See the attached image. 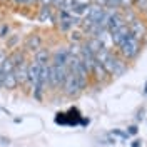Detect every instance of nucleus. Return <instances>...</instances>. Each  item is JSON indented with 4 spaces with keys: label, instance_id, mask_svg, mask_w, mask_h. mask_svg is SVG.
<instances>
[{
    "label": "nucleus",
    "instance_id": "obj_1",
    "mask_svg": "<svg viewBox=\"0 0 147 147\" xmlns=\"http://www.w3.org/2000/svg\"><path fill=\"white\" fill-rule=\"evenodd\" d=\"M102 65H104V69L107 70V74H109V75H115V77L122 75V74L127 70V65H125V62H122L120 59H117V57L112 54V52L107 55V59L102 62Z\"/></svg>",
    "mask_w": 147,
    "mask_h": 147
},
{
    "label": "nucleus",
    "instance_id": "obj_2",
    "mask_svg": "<svg viewBox=\"0 0 147 147\" xmlns=\"http://www.w3.org/2000/svg\"><path fill=\"white\" fill-rule=\"evenodd\" d=\"M139 50H140V42L137 38H134L132 35H129L127 40L119 47V52L122 54L124 59H134L139 54Z\"/></svg>",
    "mask_w": 147,
    "mask_h": 147
},
{
    "label": "nucleus",
    "instance_id": "obj_3",
    "mask_svg": "<svg viewBox=\"0 0 147 147\" xmlns=\"http://www.w3.org/2000/svg\"><path fill=\"white\" fill-rule=\"evenodd\" d=\"M64 92L69 95V97H74V95H77V94L80 92V87H79V82H77V77H75L72 72H69L67 77H65Z\"/></svg>",
    "mask_w": 147,
    "mask_h": 147
},
{
    "label": "nucleus",
    "instance_id": "obj_4",
    "mask_svg": "<svg viewBox=\"0 0 147 147\" xmlns=\"http://www.w3.org/2000/svg\"><path fill=\"white\" fill-rule=\"evenodd\" d=\"M110 35H112V42H114V45L120 47L125 40H127V37L130 35V28H129V24H124L122 27H119L117 30H114V32H110Z\"/></svg>",
    "mask_w": 147,
    "mask_h": 147
},
{
    "label": "nucleus",
    "instance_id": "obj_5",
    "mask_svg": "<svg viewBox=\"0 0 147 147\" xmlns=\"http://www.w3.org/2000/svg\"><path fill=\"white\" fill-rule=\"evenodd\" d=\"M79 57H80V60H82V64L85 65V69L89 70V72H92V69H94V65H95V55L90 52V49L84 44L82 47H80V54H79Z\"/></svg>",
    "mask_w": 147,
    "mask_h": 147
},
{
    "label": "nucleus",
    "instance_id": "obj_6",
    "mask_svg": "<svg viewBox=\"0 0 147 147\" xmlns=\"http://www.w3.org/2000/svg\"><path fill=\"white\" fill-rule=\"evenodd\" d=\"M129 28H130V35L134 37V38H137L139 42H140V38H144L146 37V34H147V28H146V25L140 22V20H134V22H130L129 24Z\"/></svg>",
    "mask_w": 147,
    "mask_h": 147
},
{
    "label": "nucleus",
    "instance_id": "obj_7",
    "mask_svg": "<svg viewBox=\"0 0 147 147\" xmlns=\"http://www.w3.org/2000/svg\"><path fill=\"white\" fill-rule=\"evenodd\" d=\"M40 70H42V65L37 64L35 60L28 64V80L32 84V87H35L38 84V79H40Z\"/></svg>",
    "mask_w": 147,
    "mask_h": 147
},
{
    "label": "nucleus",
    "instance_id": "obj_8",
    "mask_svg": "<svg viewBox=\"0 0 147 147\" xmlns=\"http://www.w3.org/2000/svg\"><path fill=\"white\" fill-rule=\"evenodd\" d=\"M13 72H15V77H17V82L18 84H25L28 80V64L24 60L22 64H18L15 69H13Z\"/></svg>",
    "mask_w": 147,
    "mask_h": 147
},
{
    "label": "nucleus",
    "instance_id": "obj_9",
    "mask_svg": "<svg viewBox=\"0 0 147 147\" xmlns=\"http://www.w3.org/2000/svg\"><path fill=\"white\" fill-rule=\"evenodd\" d=\"M40 45H42V38H40V35H37V34L28 35L27 40H25V49L27 50H32V52L40 50Z\"/></svg>",
    "mask_w": 147,
    "mask_h": 147
},
{
    "label": "nucleus",
    "instance_id": "obj_10",
    "mask_svg": "<svg viewBox=\"0 0 147 147\" xmlns=\"http://www.w3.org/2000/svg\"><path fill=\"white\" fill-rule=\"evenodd\" d=\"M69 55L70 54H69L67 49H59V50L54 54V60H52V64H55V65H67Z\"/></svg>",
    "mask_w": 147,
    "mask_h": 147
},
{
    "label": "nucleus",
    "instance_id": "obj_11",
    "mask_svg": "<svg viewBox=\"0 0 147 147\" xmlns=\"http://www.w3.org/2000/svg\"><path fill=\"white\" fill-rule=\"evenodd\" d=\"M17 85H18V82H17V77H15V72L2 77V87H5V89H9V90H13Z\"/></svg>",
    "mask_w": 147,
    "mask_h": 147
},
{
    "label": "nucleus",
    "instance_id": "obj_12",
    "mask_svg": "<svg viewBox=\"0 0 147 147\" xmlns=\"http://www.w3.org/2000/svg\"><path fill=\"white\" fill-rule=\"evenodd\" d=\"M92 74L95 75V79H97V80H105V79L109 77V74H107V70L104 69V65H102L100 62H95V65H94V69H92Z\"/></svg>",
    "mask_w": 147,
    "mask_h": 147
},
{
    "label": "nucleus",
    "instance_id": "obj_13",
    "mask_svg": "<svg viewBox=\"0 0 147 147\" xmlns=\"http://www.w3.org/2000/svg\"><path fill=\"white\" fill-rule=\"evenodd\" d=\"M85 45L90 49V52L94 55L97 54V52H100L102 49H104V45L100 44V40L97 38V37H90V38H87V42H85Z\"/></svg>",
    "mask_w": 147,
    "mask_h": 147
},
{
    "label": "nucleus",
    "instance_id": "obj_14",
    "mask_svg": "<svg viewBox=\"0 0 147 147\" xmlns=\"http://www.w3.org/2000/svg\"><path fill=\"white\" fill-rule=\"evenodd\" d=\"M50 65V85L52 87H59L60 80H59V67L55 64H49Z\"/></svg>",
    "mask_w": 147,
    "mask_h": 147
},
{
    "label": "nucleus",
    "instance_id": "obj_15",
    "mask_svg": "<svg viewBox=\"0 0 147 147\" xmlns=\"http://www.w3.org/2000/svg\"><path fill=\"white\" fill-rule=\"evenodd\" d=\"M35 62L40 65H45L49 64V50L47 49H40L35 52Z\"/></svg>",
    "mask_w": 147,
    "mask_h": 147
},
{
    "label": "nucleus",
    "instance_id": "obj_16",
    "mask_svg": "<svg viewBox=\"0 0 147 147\" xmlns=\"http://www.w3.org/2000/svg\"><path fill=\"white\" fill-rule=\"evenodd\" d=\"M38 20L40 22H47V20H52V15H50V7L49 5H44L40 12H38Z\"/></svg>",
    "mask_w": 147,
    "mask_h": 147
},
{
    "label": "nucleus",
    "instance_id": "obj_17",
    "mask_svg": "<svg viewBox=\"0 0 147 147\" xmlns=\"http://www.w3.org/2000/svg\"><path fill=\"white\" fill-rule=\"evenodd\" d=\"M110 134H112V136H117V137H120L122 140H127V139L130 137L127 132H124V130H120V129H114V130H112Z\"/></svg>",
    "mask_w": 147,
    "mask_h": 147
},
{
    "label": "nucleus",
    "instance_id": "obj_18",
    "mask_svg": "<svg viewBox=\"0 0 147 147\" xmlns=\"http://www.w3.org/2000/svg\"><path fill=\"white\" fill-rule=\"evenodd\" d=\"M90 0H74V7H89Z\"/></svg>",
    "mask_w": 147,
    "mask_h": 147
},
{
    "label": "nucleus",
    "instance_id": "obj_19",
    "mask_svg": "<svg viewBox=\"0 0 147 147\" xmlns=\"http://www.w3.org/2000/svg\"><path fill=\"white\" fill-rule=\"evenodd\" d=\"M9 25H7V24H3V25H2V27H0V38H5V37H7V34H9Z\"/></svg>",
    "mask_w": 147,
    "mask_h": 147
},
{
    "label": "nucleus",
    "instance_id": "obj_20",
    "mask_svg": "<svg viewBox=\"0 0 147 147\" xmlns=\"http://www.w3.org/2000/svg\"><path fill=\"white\" fill-rule=\"evenodd\" d=\"M137 132H139V127L136 125V124H134V125H129V127H127V134H129V136H136Z\"/></svg>",
    "mask_w": 147,
    "mask_h": 147
},
{
    "label": "nucleus",
    "instance_id": "obj_21",
    "mask_svg": "<svg viewBox=\"0 0 147 147\" xmlns=\"http://www.w3.org/2000/svg\"><path fill=\"white\" fill-rule=\"evenodd\" d=\"M70 40H72V42H79V40H82V34H80V32H72Z\"/></svg>",
    "mask_w": 147,
    "mask_h": 147
},
{
    "label": "nucleus",
    "instance_id": "obj_22",
    "mask_svg": "<svg viewBox=\"0 0 147 147\" xmlns=\"http://www.w3.org/2000/svg\"><path fill=\"white\" fill-rule=\"evenodd\" d=\"M136 3H137V5H139L142 10L147 9V0H136Z\"/></svg>",
    "mask_w": 147,
    "mask_h": 147
},
{
    "label": "nucleus",
    "instance_id": "obj_23",
    "mask_svg": "<svg viewBox=\"0 0 147 147\" xmlns=\"http://www.w3.org/2000/svg\"><path fill=\"white\" fill-rule=\"evenodd\" d=\"M17 40H18V37H17V35H13V37H12V38L9 40V42H7V47H13L15 44H17Z\"/></svg>",
    "mask_w": 147,
    "mask_h": 147
},
{
    "label": "nucleus",
    "instance_id": "obj_24",
    "mask_svg": "<svg viewBox=\"0 0 147 147\" xmlns=\"http://www.w3.org/2000/svg\"><path fill=\"white\" fill-rule=\"evenodd\" d=\"M142 146V142L139 140V139H136V140H132V144H130V147H140Z\"/></svg>",
    "mask_w": 147,
    "mask_h": 147
},
{
    "label": "nucleus",
    "instance_id": "obj_25",
    "mask_svg": "<svg viewBox=\"0 0 147 147\" xmlns=\"http://www.w3.org/2000/svg\"><path fill=\"white\" fill-rule=\"evenodd\" d=\"M140 119H144V109H140L137 114V120H140Z\"/></svg>",
    "mask_w": 147,
    "mask_h": 147
},
{
    "label": "nucleus",
    "instance_id": "obj_26",
    "mask_svg": "<svg viewBox=\"0 0 147 147\" xmlns=\"http://www.w3.org/2000/svg\"><path fill=\"white\" fill-rule=\"evenodd\" d=\"M89 122H90L89 119H82V120H80V124H82V125H89Z\"/></svg>",
    "mask_w": 147,
    "mask_h": 147
},
{
    "label": "nucleus",
    "instance_id": "obj_27",
    "mask_svg": "<svg viewBox=\"0 0 147 147\" xmlns=\"http://www.w3.org/2000/svg\"><path fill=\"white\" fill-rule=\"evenodd\" d=\"M144 94L147 95V82H146V87H144Z\"/></svg>",
    "mask_w": 147,
    "mask_h": 147
},
{
    "label": "nucleus",
    "instance_id": "obj_28",
    "mask_svg": "<svg viewBox=\"0 0 147 147\" xmlns=\"http://www.w3.org/2000/svg\"><path fill=\"white\" fill-rule=\"evenodd\" d=\"M35 2H42V0H35Z\"/></svg>",
    "mask_w": 147,
    "mask_h": 147
},
{
    "label": "nucleus",
    "instance_id": "obj_29",
    "mask_svg": "<svg viewBox=\"0 0 147 147\" xmlns=\"http://www.w3.org/2000/svg\"><path fill=\"white\" fill-rule=\"evenodd\" d=\"M146 12H147V9H146Z\"/></svg>",
    "mask_w": 147,
    "mask_h": 147
}]
</instances>
